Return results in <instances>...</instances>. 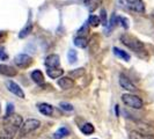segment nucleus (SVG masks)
I'll use <instances>...</instances> for the list:
<instances>
[{
  "label": "nucleus",
  "mask_w": 154,
  "mask_h": 139,
  "mask_svg": "<svg viewBox=\"0 0 154 139\" xmlns=\"http://www.w3.org/2000/svg\"><path fill=\"white\" fill-rule=\"evenodd\" d=\"M101 20H102L103 24H107V14H106V11L104 9L101 11Z\"/></svg>",
  "instance_id": "a878e982"
},
{
  "label": "nucleus",
  "mask_w": 154,
  "mask_h": 139,
  "mask_svg": "<svg viewBox=\"0 0 154 139\" xmlns=\"http://www.w3.org/2000/svg\"><path fill=\"white\" fill-rule=\"evenodd\" d=\"M13 110H14V107H13V104L12 103H9L7 106V110H6V115L4 116V117H7V116L12 115L13 114Z\"/></svg>",
  "instance_id": "b1692460"
},
{
  "label": "nucleus",
  "mask_w": 154,
  "mask_h": 139,
  "mask_svg": "<svg viewBox=\"0 0 154 139\" xmlns=\"http://www.w3.org/2000/svg\"><path fill=\"white\" fill-rule=\"evenodd\" d=\"M119 21L122 22V26L124 28H129V23H128V20L125 17H119Z\"/></svg>",
  "instance_id": "cd10ccee"
},
{
  "label": "nucleus",
  "mask_w": 154,
  "mask_h": 139,
  "mask_svg": "<svg viewBox=\"0 0 154 139\" xmlns=\"http://www.w3.org/2000/svg\"><path fill=\"white\" fill-rule=\"evenodd\" d=\"M69 63H75L77 62V58H78V56H77V51L75 50H69Z\"/></svg>",
  "instance_id": "4be33fe9"
},
{
  "label": "nucleus",
  "mask_w": 154,
  "mask_h": 139,
  "mask_svg": "<svg viewBox=\"0 0 154 139\" xmlns=\"http://www.w3.org/2000/svg\"><path fill=\"white\" fill-rule=\"evenodd\" d=\"M74 44L79 48H86L88 45V39H86L85 36H78L74 39Z\"/></svg>",
  "instance_id": "dca6fc26"
},
{
  "label": "nucleus",
  "mask_w": 154,
  "mask_h": 139,
  "mask_svg": "<svg viewBox=\"0 0 154 139\" xmlns=\"http://www.w3.org/2000/svg\"><path fill=\"white\" fill-rule=\"evenodd\" d=\"M31 79L34 80V82H36L38 85L44 82V76L39 70H35L34 72H31Z\"/></svg>",
  "instance_id": "ddd939ff"
},
{
  "label": "nucleus",
  "mask_w": 154,
  "mask_h": 139,
  "mask_svg": "<svg viewBox=\"0 0 154 139\" xmlns=\"http://www.w3.org/2000/svg\"><path fill=\"white\" fill-rule=\"evenodd\" d=\"M14 63H15L16 66L21 67V69H26L32 63V58L30 56L26 54H17L15 58H14Z\"/></svg>",
  "instance_id": "39448f33"
},
{
  "label": "nucleus",
  "mask_w": 154,
  "mask_h": 139,
  "mask_svg": "<svg viewBox=\"0 0 154 139\" xmlns=\"http://www.w3.org/2000/svg\"><path fill=\"white\" fill-rule=\"evenodd\" d=\"M81 131L85 134H92L93 132H94V126L91 123H86L81 126Z\"/></svg>",
  "instance_id": "a211bd4d"
},
{
  "label": "nucleus",
  "mask_w": 154,
  "mask_h": 139,
  "mask_svg": "<svg viewBox=\"0 0 154 139\" xmlns=\"http://www.w3.org/2000/svg\"><path fill=\"white\" fill-rule=\"evenodd\" d=\"M69 134V130L66 129V128H62V129H59L58 131L54 133V137L56 138H64V137H66Z\"/></svg>",
  "instance_id": "aec40b11"
},
{
  "label": "nucleus",
  "mask_w": 154,
  "mask_h": 139,
  "mask_svg": "<svg viewBox=\"0 0 154 139\" xmlns=\"http://www.w3.org/2000/svg\"><path fill=\"white\" fill-rule=\"evenodd\" d=\"M45 66L48 69L51 67H58L59 66V56L57 54H50L45 59Z\"/></svg>",
  "instance_id": "1a4fd4ad"
},
{
  "label": "nucleus",
  "mask_w": 154,
  "mask_h": 139,
  "mask_svg": "<svg viewBox=\"0 0 154 139\" xmlns=\"http://www.w3.org/2000/svg\"><path fill=\"white\" fill-rule=\"evenodd\" d=\"M6 85H7V88L9 92L13 93L14 95L21 97V99H24V93H23L22 88L17 85V84H15L14 81H11V80H9V81L6 82Z\"/></svg>",
  "instance_id": "0eeeda50"
},
{
  "label": "nucleus",
  "mask_w": 154,
  "mask_h": 139,
  "mask_svg": "<svg viewBox=\"0 0 154 139\" xmlns=\"http://www.w3.org/2000/svg\"><path fill=\"white\" fill-rule=\"evenodd\" d=\"M86 31H88V28H87V26L85 24V26L79 30V35H80V36H84V35L86 34Z\"/></svg>",
  "instance_id": "c85d7f7f"
},
{
  "label": "nucleus",
  "mask_w": 154,
  "mask_h": 139,
  "mask_svg": "<svg viewBox=\"0 0 154 139\" xmlns=\"http://www.w3.org/2000/svg\"><path fill=\"white\" fill-rule=\"evenodd\" d=\"M126 4H128V7L133 12H138V13L145 12V5L143 0H126Z\"/></svg>",
  "instance_id": "423d86ee"
},
{
  "label": "nucleus",
  "mask_w": 154,
  "mask_h": 139,
  "mask_svg": "<svg viewBox=\"0 0 154 139\" xmlns=\"http://www.w3.org/2000/svg\"><path fill=\"white\" fill-rule=\"evenodd\" d=\"M60 108L64 109V110H67V111L73 110V107H72L71 104H69V103H62V104H60Z\"/></svg>",
  "instance_id": "bb28decb"
},
{
  "label": "nucleus",
  "mask_w": 154,
  "mask_h": 139,
  "mask_svg": "<svg viewBox=\"0 0 154 139\" xmlns=\"http://www.w3.org/2000/svg\"><path fill=\"white\" fill-rule=\"evenodd\" d=\"M58 85L62 89H69L71 87H73V80L67 77H63L58 80Z\"/></svg>",
  "instance_id": "9b49d317"
},
{
  "label": "nucleus",
  "mask_w": 154,
  "mask_h": 139,
  "mask_svg": "<svg viewBox=\"0 0 154 139\" xmlns=\"http://www.w3.org/2000/svg\"><path fill=\"white\" fill-rule=\"evenodd\" d=\"M46 73L51 79H57V78L62 77L64 71H63V69H59V67H51V69H48Z\"/></svg>",
  "instance_id": "f8f14e48"
},
{
  "label": "nucleus",
  "mask_w": 154,
  "mask_h": 139,
  "mask_svg": "<svg viewBox=\"0 0 154 139\" xmlns=\"http://www.w3.org/2000/svg\"><path fill=\"white\" fill-rule=\"evenodd\" d=\"M121 41L123 42L124 45H126L128 48L132 49L133 51H144V44L139 41V39L132 37L130 35H123L121 37Z\"/></svg>",
  "instance_id": "f03ea898"
},
{
  "label": "nucleus",
  "mask_w": 154,
  "mask_h": 139,
  "mask_svg": "<svg viewBox=\"0 0 154 139\" xmlns=\"http://www.w3.org/2000/svg\"><path fill=\"white\" fill-rule=\"evenodd\" d=\"M0 73L2 76H6V77H14L16 76L17 71L12 66H8L5 64H0Z\"/></svg>",
  "instance_id": "9d476101"
},
{
  "label": "nucleus",
  "mask_w": 154,
  "mask_h": 139,
  "mask_svg": "<svg viewBox=\"0 0 154 139\" xmlns=\"http://www.w3.org/2000/svg\"><path fill=\"white\" fill-rule=\"evenodd\" d=\"M38 109H39V111H41V114H43V115H45V116L52 115V113H54V108H52L50 104H48V103H42V104H39Z\"/></svg>",
  "instance_id": "4468645a"
},
{
  "label": "nucleus",
  "mask_w": 154,
  "mask_h": 139,
  "mask_svg": "<svg viewBox=\"0 0 154 139\" xmlns=\"http://www.w3.org/2000/svg\"><path fill=\"white\" fill-rule=\"evenodd\" d=\"M1 36H2V31H0V37H1Z\"/></svg>",
  "instance_id": "c756f323"
},
{
  "label": "nucleus",
  "mask_w": 154,
  "mask_h": 139,
  "mask_svg": "<svg viewBox=\"0 0 154 139\" xmlns=\"http://www.w3.org/2000/svg\"><path fill=\"white\" fill-rule=\"evenodd\" d=\"M85 73V70L84 69H77L74 70V71H72V72H69V76L72 78H79L80 76H82Z\"/></svg>",
  "instance_id": "5701e85b"
},
{
  "label": "nucleus",
  "mask_w": 154,
  "mask_h": 139,
  "mask_svg": "<svg viewBox=\"0 0 154 139\" xmlns=\"http://www.w3.org/2000/svg\"><path fill=\"white\" fill-rule=\"evenodd\" d=\"M88 23H89L91 26H93V27H97L101 23V19L96 15H91L89 19H88Z\"/></svg>",
  "instance_id": "6ab92c4d"
},
{
  "label": "nucleus",
  "mask_w": 154,
  "mask_h": 139,
  "mask_svg": "<svg viewBox=\"0 0 154 139\" xmlns=\"http://www.w3.org/2000/svg\"><path fill=\"white\" fill-rule=\"evenodd\" d=\"M41 123L37 119H27L24 123H22L21 128H20V136L23 137V136H27L31 133L32 131H35L36 129H38Z\"/></svg>",
  "instance_id": "7ed1b4c3"
},
{
  "label": "nucleus",
  "mask_w": 154,
  "mask_h": 139,
  "mask_svg": "<svg viewBox=\"0 0 154 139\" xmlns=\"http://www.w3.org/2000/svg\"><path fill=\"white\" fill-rule=\"evenodd\" d=\"M119 85L122 86V88L126 89V91H130V92L136 91V86L133 85L124 74H121V77H119Z\"/></svg>",
  "instance_id": "6e6552de"
},
{
  "label": "nucleus",
  "mask_w": 154,
  "mask_h": 139,
  "mask_svg": "<svg viewBox=\"0 0 154 139\" xmlns=\"http://www.w3.org/2000/svg\"><path fill=\"white\" fill-rule=\"evenodd\" d=\"M130 139H154V137L149 134H144L138 131H132L130 133Z\"/></svg>",
  "instance_id": "2eb2a0df"
},
{
  "label": "nucleus",
  "mask_w": 154,
  "mask_h": 139,
  "mask_svg": "<svg viewBox=\"0 0 154 139\" xmlns=\"http://www.w3.org/2000/svg\"><path fill=\"white\" fill-rule=\"evenodd\" d=\"M0 113H1V107H0Z\"/></svg>",
  "instance_id": "7c9ffc66"
},
{
  "label": "nucleus",
  "mask_w": 154,
  "mask_h": 139,
  "mask_svg": "<svg viewBox=\"0 0 154 139\" xmlns=\"http://www.w3.org/2000/svg\"><path fill=\"white\" fill-rule=\"evenodd\" d=\"M8 58L7 54H6V51L2 49V48H0V59H2V60H6Z\"/></svg>",
  "instance_id": "393cba45"
},
{
  "label": "nucleus",
  "mask_w": 154,
  "mask_h": 139,
  "mask_svg": "<svg viewBox=\"0 0 154 139\" xmlns=\"http://www.w3.org/2000/svg\"><path fill=\"white\" fill-rule=\"evenodd\" d=\"M31 29H32V26H31V23H29V24H28V26H27L24 29H22V30H21L20 35H19V36H20V39H23V37H26L27 35H29V32L31 31Z\"/></svg>",
  "instance_id": "412c9836"
},
{
  "label": "nucleus",
  "mask_w": 154,
  "mask_h": 139,
  "mask_svg": "<svg viewBox=\"0 0 154 139\" xmlns=\"http://www.w3.org/2000/svg\"><path fill=\"white\" fill-rule=\"evenodd\" d=\"M114 54H115L117 57H119V58H122L124 60H126V62L130 60V54H126V51H123V50H121V49L114 48Z\"/></svg>",
  "instance_id": "f3484780"
},
{
  "label": "nucleus",
  "mask_w": 154,
  "mask_h": 139,
  "mask_svg": "<svg viewBox=\"0 0 154 139\" xmlns=\"http://www.w3.org/2000/svg\"><path fill=\"white\" fill-rule=\"evenodd\" d=\"M122 100L123 102L130 108L133 109H140L143 107V101L141 99L137 96V95H133V94H124L122 96Z\"/></svg>",
  "instance_id": "20e7f679"
},
{
  "label": "nucleus",
  "mask_w": 154,
  "mask_h": 139,
  "mask_svg": "<svg viewBox=\"0 0 154 139\" xmlns=\"http://www.w3.org/2000/svg\"><path fill=\"white\" fill-rule=\"evenodd\" d=\"M22 123V117L14 113L7 117H4L0 125V139H13L16 132L20 130Z\"/></svg>",
  "instance_id": "f257e3e1"
}]
</instances>
